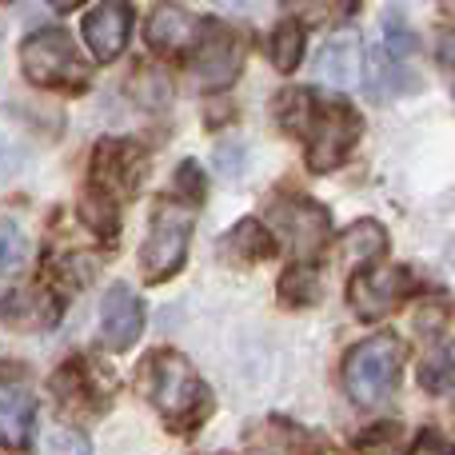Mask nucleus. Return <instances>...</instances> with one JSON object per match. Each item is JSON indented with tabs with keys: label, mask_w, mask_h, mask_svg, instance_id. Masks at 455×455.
I'll use <instances>...</instances> for the list:
<instances>
[{
	"label": "nucleus",
	"mask_w": 455,
	"mask_h": 455,
	"mask_svg": "<svg viewBox=\"0 0 455 455\" xmlns=\"http://www.w3.org/2000/svg\"><path fill=\"white\" fill-rule=\"evenodd\" d=\"M408 455H455V440L440 432H419L416 443L408 448Z\"/></svg>",
	"instance_id": "393cba45"
},
{
	"label": "nucleus",
	"mask_w": 455,
	"mask_h": 455,
	"mask_svg": "<svg viewBox=\"0 0 455 455\" xmlns=\"http://www.w3.org/2000/svg\"><path fill=\"white\" fill-rule=\"evenodd\" d=\"M355 0H288L291 12L307 16V20H331V16H347Z\"/></svg>",
	"instance_id": "4be33fe9"
},
{
	"label": "nucleus",
	"mask_w": 455,
	"mask_h": 455,
	"mask_svg": "<svg viewBox=\"0 0 455 455\" xmlns=\"http://www.w3.org/2000/svg\"><path fill=\"white\" fill-rule=\"evenodd\" d=\"M440 60L443 64H455V28L440 32Z\"/></svg>",
	"instance_id": "a878e982"
},
{
	"label": "nucleus",
	"mask_w": 455,
	"mask_h": 455,
	"mask_svg": "<svg viewBox=\"0 0 455 455\" xmlns=\"http://www.w3.org/2000/svg\"><path fill=\"white\" fill-rule=\"evenodd\" d=\"M315 72H320V80L331 84V88H355L360 84V76H363L360 36H355L352 28L328 36L323 48H320V56H315Z\"/></svg>",
	"instance_id": "4468645a"
},
{
	"label": "nucleus",
	"mask_w": 455,
	"mask_h": 455,
	"mask_svg": "<svg viewBox=\"0 0 455 455\" xmlns=\"http://www.w3.org/2000/svg\"><path fill=\"white\" fill-rule=\"evenodd\" d=\"M192 204H176V200H160L156 212L148 224V240L140 248V267L152 283L168 280L180 272L184 256H188V240H192Z\"/></svg>",
	"instance_id": "7ed1b4c3"
},
{
	"label": "nucleus",
	"mask_w": 455,
	"mask_h": 455,
	"mask_svg": "<svg viewBox=\"0 0 455 455\" xmlns=\"http://www.w3.org/2000/svg\"><path fill=\"white\" fill-rule=\"evenodd\" d=\"M360 116L347 104H323L320 112H312L304 124L307 132V168L312 172H331L336 164H344L352 144L360 140Z\"/></svg>",
	"instance_id": "39448f33"
},
{
	"label": "nucleus",
	"mask_w": 455,
	"mask_h": 455,
	"mask_svg": "<svg viewBox=\"0 0 455 455\" xmlns=\"http://www.w3.org/2000/svg\"><path fill=\"white\" fill-rule=\"evenodd\" d=\"M220 8H228V12H251V8H259L264 0H216Z\"/></svg>",
	"instance_id": "bb28decb"
},
{
	"label": "nucleus",
	"mask_w": 455,
	"mask_h": 455,
	"mask_svg": "<svg viewBox=\"0 0 455 455\" xmlns=\"http://www.w3.org/2000/svg\"><path fill=\"white\" fill-rule=\"evenodd\" d=\"M384 251H387V232H384V224H376V220H355V224L344 232V256H347V264L368 267V264H376Z\"/></svg>",
	"instance_id": "2eb2a0df"
},
{
	"label": "nucleus",
	"mask_w": 455,
	"mask_h": 455,
	"mask_svg": "<svg viewBox=\"0 0 455 455\" xmlns=\"http://www.w3.org/2000/svg\"><path fill=\"white\" fill-rule=\"evenodd\" d=\"M132 32V0H100L84 16V44L96 60H116Z\"/></svg>",
	"instance_id": "9d476101"
},
{
	"label": "nucleus",
	"mask_w": 455,
	"mask_h": 455,
	"mask_svg": "<svg viewBox=\"0 0 455 455\" xmlns=\"http://www.w3.org/2000/svg\"><path fill=\"white\" fill-rule=\"evenodd\" d=\"M176 192H184V204H200L204 200V176H200L196 160H184L176 168Z\"/></svg>",
	"instance_id": "5701e85b"
},
{
	"label": "nucleus",
	"mask_w": 455,
	"mask_h": 455,
	"mask_svg": "<svg viewBox=\"0 0 455 455\" xmlns=\"http://www.w3.org/2000/svg\"><path fill=\"white\" fill-rule=\"evenodd\" d=\"M48 4H52V8H60V12H72V8H80V4H84V0H48Z\"/></svg>",
	"instance_id": "cd10ccee"
},
{
	"label": "nucleus",
	"mask_w": 455,
	"mask_h": 455,
	"mask_svg": "<svg viewBox=\"0 0 455 455\" xmlns=\"http://www.w3.org/2000/svg\"><path fill=\"white\" fill-rule=\"evenodd\" d=\"M243 64V44L235 32H228L224 24H208L204 40H200V56H196V76L204 88H228L240 76Z\"/></svg>",
	"instance_id": "9b49d317"
},
{
	"label": "nucleus",
	"mask_w": 455,
	"mask_h": 455,
	"mask_svg": "<svg viewBox=\"0 0 455 455\" xmlns=\"http://www.w3.org/2000/svg\"><path fill=\"white\" fill-rule=\"evenodd\" d=\"M20 68L32 84H44V88H56V84L80 88L88 80V68L80 64L76 44H72V36L64 28L32 32L20 44Z\"/></svg>",
	"instance_id": "20e7f679"
},
{
	"label": "nucleus",
	"mask_w": 455,
	"mask_h": 455,
	"mask_svg": "<svg viewBox=\"0 0 455 455\" xmlns=\"http://www.w3.org/2000/svg\"><path fill=\"white\" fill-rule=\"evenodd\" d=\"M80 220L92 228L96 235H116V204L104 188H92L80 200Z\"/></svg>",
	"instance_id": "6ab92c4d"
},
{
	"label": "nucleus",
	"mask_w": 455,
	"mask_h": 455,
	"mask_svg": "<svg viewBox=\"0 0 455 455\" xmlns=\"http://www.w3.org/2000/svg\"><path fill=\"white\" fill-rule=\"evenodd\" d=\"M36 427V392L20 363H0V440L24 448Z\"/></svg>",
	"instance_id": "423d86ee"
},
{
	"label": "nucleus",
	"mask_w": 455,
	"mask_h": 455,
	"mask_svg": "<svg viewBox=\"0 0 455 455\" xmlns=\"http://www.w3.org/2000/svg\"><path fill=\"white\" fill-rule=\"evenodd\" d=\"M280 299L291 307L315 304L320 299V275H315V267H288L280 280Z\"/></svg>",
	"instance_id": "a211bd4d"
},
{
	"label": "nucleus",
	"mask_w": 455,
	"mask_h": 455,
	"mask_svg": "<svg viewBox=\"0 0 455 455\" xmlns=\"http://www.w3.org/2000/svg\"><path fill=\"white\" fill-rule=\"evenodd\" d=\"M384 36H387V48H392L395 56H411L419 48L416 32L403 24V16L395 12V8H387V12H384Z\"/></svg>",
	"instance_id": "412c9836"
},
{
	"label": "nucleus",
	"mask_w": 455,
	"mask_h": 455,
	"mask_svg": "<svg viewBox=\"0 0 455 455\" xmlns=\"http://www.w3.org/2000/svg\"><path fill=\"white\" fill-rule=\"evenodd\" d=\"M140 379H144L148 400L156 403L160 416L172 427H192L208 416V387L180 352H168V347L152 352L144 360Z\"/></svg>",
	"instance_id": "f257e3e1"
},
{
	"label": "nucleus",
	"mask_w": 455,
	"mask_h": 455,
	"mask_svg": "<svg viewBox=\"0 0 455 455\" xmlns=\"http://www.w3.org/2000/svg\"><path fill=\"white\" fill-rule=\"evenodd\" d=\"M204 32H208V24L196 12L176 8V4H160V8H152L144 36H148V44L156 52H180V48H196L204 40Z\"/></svg>",
	"instance_id": "ddd939ff"
},
{
	"label": "nucleus",
	"mask_w": 455,
	"mask_h": 455,
	"mask_svg": "<svg viewBox=\"0 0 455 455\" xmlns=\"http://www.w3.org/2000/svg\"><path fill=\"white\" fill-rule=\"evenodd\" d=\"M411 288V272L408 267H360L347 283V299H352L360 320H376L387 315Z\"/></svg>",
	"instance_id": "0eeeda50"
},
{
	"label": "nucleus",
	"mask_w": 455,
	"mask_h": 455,
	"mask_svg": "<svg viewBox=\"0 0 455 455\" xmlns=\"http://www.w3.org/2000/svg\"><path fill=\"white\" fill-rule=\"evenodd\" d=\"M144 164L148 156L140 152V144L132 140H104L96 148V160H92V172H96V188H104L108 196H128V192L140 188L144 180Z\"/></svg>",
	"instance_id": "1a4fd4ad"
},
{
	"label": "nucleus",
	"mask_w": 455,
	"mask_h": 455,
	"mask_svg": "<svg viewBox=\"0 0 455 455\" xmlns=\"http://www.w3.org/2000/svg\"><path fill=\"white\" fill-rule=\"evenodd\" d=\"M228 248H232L240 259H267L275 251V243H272V235H267L256 220H243V224L232 228V235H228Z\"/></svg>",
	"instance_id": "f3484780"
},
{
	"label": "nucleus",
	"mask_w": 455,
	"mask_h": 455,
	"mask_svg": "<svg viewBox=\"0 0 455 455\" xmlns=\"http://www.w3.org/2000/svg\"><path fill=\"white\" fill-rule=\"evenodd\" d=\"M448 371H451V384H455V347H451V355H448Z\"/></svg>",
	"instance_id": "c85d7f7f"
},
{
	"label": "nucleus",
	"mask_w": 455,
	"mask_h": 455,
	"mask_svg": "<svg viewBox=\"0 0 455 455\" xmlns=\"http://www.w3.org/2000/svg\"><path fill=\"white\" fill-rule=\"evenodd\" d=\"M403 360L408 347L395 331H379L368 336L344 355V387L360 408H379L392 400L395 384L403 376Z\"/></svg>",
	"instance_id": "f03ea898"
},
{
	"label": "nucleus",
	"mask_w": 455,
	"mask_h": 455,
	"mask_svg": "<svg viewBox=\"0 0 455 455\" xmlns=\"http://www.w3.org/2000/svg\"><path fill=\"white\" fill-rule=\"evenodd\" d=\"M40 455H92V448H88V440L80 432H72V427H52V432L44 435V443H40Z\"/></svg>",
	"instance_id": "aec40b11"
},
{
	"label": "nucleus",
	"mask_w": 455,
	"mask_h": 455,
	"mask_svg": "<svg viewBox=\"0 0 455 455\" xmlns=\"http://www.w3.org/2000/svg\"><path fill=\"white\" fill-rule=\"evenodd\" d=\"M304 60V24L299 20H280L272 32V64L280 72H296Z\"/></svg>",
	"instance_id": "dca6fc26"
},
{
	"label": "nucleus",
	"mask_w": 455,
	"mask_h": 455,
	"mask_svg": "<svg viewBox=\"0 0 455 455\" xmlns=\"http://www.w3.org/2000/svg\"><path fill=\"white\" fill-rule=\"evenodd\" d=\"M100 328H104V344L112 352H128L144 331V304L136 299V291L128 283H112L108 296L100 307Z\"/></svg>",
	"instance_id": "f8f14e48"
},
{
	"label": "nucleus",
	"mask_w": 455,
	"mask_h": 455,
	"mask_svg": "<svg viewBox=\"0 0 455 455\" xmlns=\"http://www.w3.org/2000/svg\"><path fill=\"white\" fill-rule=\"evenodd\" d=\"M24 259V235L16 224L0 220V272H8L12 264H20Z\"/></svg>",
	"instance_id": "b1692460"
},
{
	"label": "nucleus",
	"mask_w": 455,
	"mask_h": 455,
	"mask_svg": "<svg viewBox=\"0 0 455 455\" xmlns=\"http://www.w3.org/2000/svg\"><path fill=\"white\" fill-rule=\"evenodd\" d=\"M272 220H275V232L288 240V248L296 251V256H315L331 232L328 212H323L320 204H312V200H299V196L275 200Z\"/></svg>",
	"instance_id": "6e6552de"
}]
</instances>
